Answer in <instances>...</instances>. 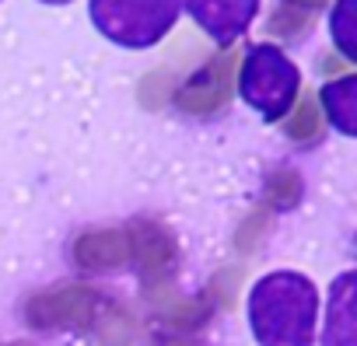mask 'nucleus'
<instances>
[{"mask_svg": "<svg viewBox=\"0 0 357 346\" xmlns=\"http://www.w3.org/2000/svg\"><path fill=\"white\" fill-rule=\"evenodd\" d=\"M329 36L347 60L357 56V0H336L329 15Z\"/></svg>", "mask_w": 357, "mask_h": 346, "instance_id": "obj_11", "label": "nucleus"}, {"mask_svg": "<svg viewBox=\"0 0 357 346\" xmlns=\"http://www.w3.org/2000/svg\"><path fill=\"white\" fill-rule=\"evenodd\" d=\"M74 262L84 273H109L130 262V242H126V228H91L84 235L74 238L70 249Z\"/></svg>", "mask_w": 357, "mask_h": 346, "instance_id": "obj_8", "label": "nucleus"}, {"mask_svg": "<svg viewBox=\"0 0 357 346\" xmlns=\"http://www.w3.org/2000/svg\"><path fill=\"white\" fill-rule=\"evenodd\" d=\"M178 8L183 0H91L88 11L109 42L123 49H151L172 32Z\"/></svg>", "mask_w": 357, "mask_h": 346, "instance_id": "obj_4", "label": "nucleus"}, {"mask_svg": "<svg viewBox=\"0 0 357 346\" xmlns=\"http://www.w3.org/2000/svg\"><path fill=\"white\" fill-rule=\"evenodd\" d=\"M0 4H4V0H0Z\"/></svg>", "mask_w": 357, "mask_h": 346, "instance_id": "obj_17", "label": "nucleus"}, {"mask_svg": "<svg viewBox=\"0 0 357 346\" xmlns=\"http://www.w3.org/2000/svg\"><path fill=\"white\" fill-rule=\"evenodd\" d=\"M238 95L266 123L284 119L301 95V70L277 46H252L238 67Z\"/></svg>", "mask_w": 357, "mask_h": 346, "instance_id": "obj_3", "label": "nucleus"}, {"mask_svg": "<svg viewBox=\"0 0 357 346\" xmlns=\"http://www.w3.org/2000/svg\"><path fill=\"white\" fill-rule=\"evenodd\" d=\"M294 4H305V8H322L326 0H294Z\"/></svg>", "mask_w": 357, "mask_h": 346, "instance_id": "obj_14", "label": "nucleus"}, {"mask_svg": "<svg viewBox=\"0 0 357 346\" xmlns=\"http://www.w3.org/2000/svg\"><path fill=\"white\" fill-rule=\"evenodd\" d=\"M266 196L273 207L287 210L301 200V179L294 175V171H273V179L266 182Z\"/></svg>", "mask_w": 357, "mask_h": 346, "instance_id": "obj_12", "label": "nucleus"}, {"mask_svg": "<svg viewBox=\"0 0 357 346\" xmlns=\"http://www.w3.org/2000/svg\"><path fill=\"white\" fill-rule=\"evenodd\" d=\"M319 129V109L312 105L308 95H301V105H294V116L287 123V136L291 140H312Z\"/></svg>", "mask_w": 357, "mask_h": 346, "instance_id": "obj_13", "label": "nucleus"}, {"mask_svg": "<svg viewBox=\"0 0 357 346\" xmlns=\"http://www.w3.org/2000/svg\"><path fill=\"white\" fill-rule=\"evenodd\" d=\"M43 4H56L60 8V4H70V0H43Z\"/></svg>", "mask_w": 357, "mask_h": 346, "instance_id": "obj_15", "label": "nucleus"}, {"mask_svg": "<svg viewBox=\"0 0 357 346\" xmlns=\"http://www.w3.org/2000/svg\"><path fill=\"white\" fill-rule=\"evenodd\" d=\"M329 123L343 133V136H357V77L347 74L340 81H329L319 91Z\"/></svg>", "mask_w": 357, "mask_h": 346, "instance_id": "obj_10", "label": "nucleus"}, {"mask_svg": "<svg viewBox=\"0 0 357 346\" xmlns=\"http://www.w3.org/2000/svg\"><path fill=\"white\" fill-rule=\"evenodd\" d=\"M322 346H357V318H354V273H343L329 290L326 339Z\"/></svg>", "mask_w": 357, "mask_h": 346, "instance_id": "obj_9", "label": "nucleus"}, {"mask_svg": "<svg viewBox=\"0 0 357 346\" xmlns=\"http://www.w3.org/2000/svg\"><path fill=\"white\" fill-rule=\"evenodd\" d=\"M126 242H130V259L137 262L144 280H161L172 273V266L178 259V245L165 224H158L151 217H137L126 228Z\"/></svg>", "mask_w": 357, "mask_h": 346, "instance_id": "obj_5", "label": "nucleus"}, {"mask_svg": "<svg viewBox=\"0 0 357 346\" xmlns=\"http://www.w3.org/2000/svg\"><path fill=\"white\" fill-rule=\"evenodd\" d=\"M25 322L39 332H95L102 346H130L137 336L130 311L88 283H67L56 290L32 294L25 304Z\"/></svg>", "mask_w": 357, "mask_h": 346, "instance_id": "obj_2", "label": "nucleus"}, {"mask_svg": "<svg viewBox=\"0 0 357 346\" xmlns=\"http://www.w3.org/2000/svg\"><path fill=\"white\" fill-rule=\"evenodd\" d=\"M183 4L218 46H231L238 36H245L259 11V0H183Z\"/></svg>", "mask_w": 357, "mask_h": 346, "instance_id": "obj_6", "label": "nucleus"}, {"mask_svg": "<svg viewBox=\"0 0 357 346\" xmlns=\"http://www.w3.org/2000/svg\"><path fill=\"white\" fill-rule=\"evenodd\" d=\"M0 346H29V343H0Z\"/></svg>", "mask_w": 357, "mask_h": 346, "instance_id": "obj_16", "label": "nucleus"}, {"mask_svg": "<svg viewBox=\"0 0 357 346\" xmlns=\"http://www.w3.org/2000/svg\"><path fill=\"white\" fill-rule=\"evenodd\" d=\"M231 67H235V53H221L218 60H211L197 77H190V84L175 95L178 109H186L193 116H211L218 109H225L228 102V88H231Z\"/></svg>", "mask_w": 357, "mask_h": 346, "instance_id": "obj_7", "label": "nucleus"}, {"mask_svg": "<svg viewBox=\"0 0 357 346\" xmlns=\"http://www.w3.org/2000/svg\"><path fill=\"white\" fill-rule=\"evenodd\" d=\"M319 290L294 269L266 273L249 290V329L259 346H312Z\"/></svg>", "mask_w": 357, "mask_h": 346, "instance_id": "obj_1", "label": "nucleus"}]
</instances>
